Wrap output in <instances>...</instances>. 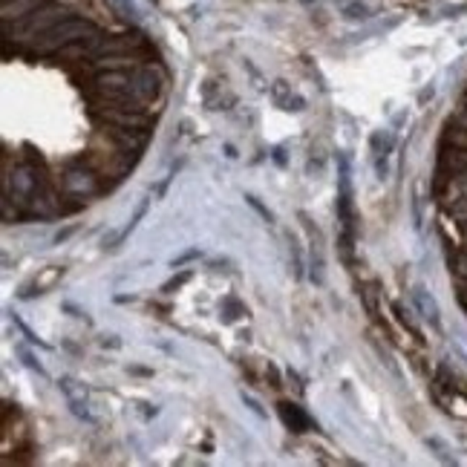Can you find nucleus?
I'll list each match as a JSON object with an SVG mask.
<instances>
[{"label":"nucleus","instance_id":"nucleus-1","mask_svg":"<svg viewBox=\"0 0 467 467\" xmlns=\"http://www.w3.org/2000/svg\"><path fill=\"white\" fill-rule=\"evenodd\" d=\"M93 32H98L93 20H87V18H72V15H70L67 20L55 23V26H49L46 32L35 35V38H32V49H35V52H44V55H52V52H61L64 46H70V44H75V41H81V38H87V35H93Z\"/></svg>","mask_w":467,"mask_h":467},{"label":"nucleus","instance_id":"nucleus-2","mask_svg":"<svg viewBox=\"0 0 467 467\" xmlns=\"http://www.w3.org/2000/svg\"><path fill=\"white\" fill-rule=\"evenodd\" d=\"M61 188H64V194H70L75 199H87V197L98 194L104 185H101V173L93 171L87 162H81V164H72V168L64 171Z\"/></svg>","mask_w":467,"mask_h":467},{"label":"nucleus","instance_id":"nucleus-3","mask_svg":"<svg viewBox=\"0 0 467 467\" xmlns=\"http://www.w3.org/2000/svg\"><path fill=\"white\" fill-rule=\"evenodd\" d=\"M93 116L107 121V127H124V130H150L153 119L145 110H116V107H96Z\"/></svg>","mask_w":467,"mask_h":467},{"label":"nucleus","instance_id":"nucleus-4","mask_svg":"<svg viewBox=\"0 0 467 467\" xmlns=\"http://www.w3.org/2000/svg\"><path fill=\"white\" fill-rule=\"evenodd\" d=\"M58 390L64 393V398H67V404H70L75 419L93 421V416H90V398H87V387H84V383H78L72 375H64V378H58Z\"/></svg>","mask_w":467,"mask_h":467},{"label":"nucleus","instance_id":"nucleus-5","mask_svg":"<svg viewBox=\"0 0 467 467\" xmlns=\"http://www.w3.org/2000/svg\"><path fill=\"white\" fill-rule=\"evenodd\" d=\"M133 90H136V96H139V98L147 104V101L159 98V93H162V78L153 72V67H136V70H133Z\"/></svg>","mask_w":467,"mask_h":467},{"label":"nucleus","instance_id":"nucleus-6","mask_svg":"<svg viewBox=\"0 0 467 467\" xmlns=\"http://www.w3.org/2000/svg\"><path fill=\"white\" fill-rule=\"evenodd\" d=\"M96 90H133V70H101V72H96Z\"/></svg>","mask_w":467,"mask_h":467},{"label":"nucleus","instance_id":"nucleus-7","mask_svg":"<svg viewBox=\"0 0 467 467\" xmlns=\"http://www.w3.org/2000/svg\"><path fill=\"white\" fill-rule=\"evenodd\" d=\"M64 277V265H49L41 277H35L29 286H23V291L18 294L20 300H29V297H35V294H44L46 289H52L55 283H58Z\"/></svg>","mask_w":467,"mask_h":467},{"label":"nucleus","instance_id":"nucleus-8","mask_svg":"<svg viewBox=\"0 0 467 467\" xmlns=\"http://www.w3.org/2000/svg\"><path fill=\"white\" fill-rule=\"evenodd\" d=\"M277 409H280V419H283V424L291 430V433H306L309 427H312V421H309V416L300 409L297 404H289V401H280L277 404Z\"/></svg>","mask_w":467,"mask_h":467},{"label":"nucleus","instance_id":"nucleus-9","mask_svg":"<svg viewBox=\"0 0 467 467\" xmlns=\"http://www.w3.org/2000/svg\"><path fill=\"white\" fill-rule=\"evenodd\" d=\"M274 101H277L283 110H294V113H297V110H303V98L291 96L283 81H277V84H274Z\"/></svg>","mask_w":467,"mask_h":467},{"label":"nucleus","instance_id":"nucleus-10","mask_svg":"<svg viewBox=\"0 0 467 467\" xmlns=\"http://www.w3.org/2000/svg\"><path fill=\"white\" fill-rule=\"evenodd\" d=\"M416 303L421 306L424 317H430L433 323H438V309H435V303H433V300L427 297V291H424V289H419V291H416Z\"/></svg>","mask_w":467,"mask_h":467},{"label":"nucleus","instance_id":"nucleus-11","mask_svg":"<svg viewBox=\"0 0 467 467\" xmlns=\"http://www.w3.org/2000/svg\"><path fill=\"white\" fill-rule=\"evenodd\" d=\"M15 352H18V355H20V361H23V364H26V367H29V369H32V372H38V375H41V378H46V369H44V367H41V364H38V361H35V355H32V352H29V349H26V346H18V349H15Z\"/></svg>","mask_w":467,"mask_h":467},{"label":"nucleus","instance_id":"nucleus-12","mask_svg":"<svg viewBox=\"0 0 467 467\" xmlns=\"http://www.w3.org/2000/svg\"><path fill=\"white\" fill-rule=\"evenodd\" d=\"M12 320H15V326H18L20 332H23V338H26V341H29V343H35V346H41V349H46V343H44V341H41V338H38V335H35L32 329L26 326V323H23V320H20L18 315H12Z\"/></svg>","mask_w":467,"mask_h":467},{"label":"nucleus","instance_id":"nucleus-13","mask_svg":"<svg viewBox=\"0 0 467 467\" xmlns=\"http://www.w3.org/2000/svg\"><path fill=\"white\" fill-rule=\"evenodd\" d=\"M393 312H395V317H398V320H401V323H404V326H407V329H409V332H413V335H416V338H419V329H416V323H413V317H409V312H407V309H404V306H401V303H393Z\"/></svg>","mask_w":467,"mask_h":467},{"label":"nucleus","instance_id":"nucleus-14","mask_svg":"<svg viewBox=\"0 0 467 467\" xmlns=\"http://www.w3.org/2000/svg\"><path fill=\"white\" fill-rule=\"evenodd\" d=\"M245 202H249V205H251V208H254V211H257V213L265 219V223H271V219H274V216H271V211H268V208H263L257 197H245Z\"/></svg>","mask_w":467,"mask_h":467},{"label":"nucleus","instance_id":"nucleus-15","mask_svg":"<svg viewBox=\"0 0 467 467\" xmlns=\"http://www.w3.org/2000/svg\"><path fill=\"white\" fill-rule=\"evenodd\" d=\"M242 401H245V404H249V407H251V413H257L260 419L265 416V413H263V407H260V404H257V401H254L251 395H245V393H242Z\"/></svg>","mask_w":467,"mask_h":467},{"label":"nucleus","instance_id":"nucleus-16","mask_svg":"<svg viewBox=\"0 0 467 467\" xmlns=\"http://www.w3.org/2000/svg\"><path fill=\"white\" fill-rule=\"evenodd\" d=\"M72 234H75V225H70V228H64V231H61V234H58V237H55V245H61V242H64V239H70V237H72Z\"/></svg>","mask_w":467,"mask_h":467},{"label":"nucleus","instance_id":"nucleus-17","mask_svg":"<svg viewBox=\"0 0 467 467\" xmlns=\"http://www.w3.org/2000/svg\"><path fill=\"white\" fill-rule=\"evenodd\" d=\"M375 145H381V136H375V139H372ZM383 147H387V153H390V147H393V142L390 139H383Z\"/></svg>","mask_w":467,"mask_h":467}]
</instances>
